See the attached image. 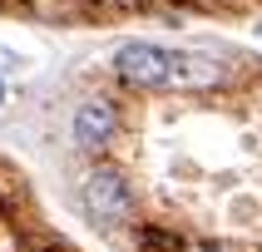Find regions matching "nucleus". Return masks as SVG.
<instances>
[{
	"label": "nucleus",
	"instance_id": "nucleus-6",
	"mask_svg": "<svg viewBox=\"0 0 262 252\" xmlns=\"http://www.w3.org/2000/svg\"><path fill=\"white\" fill-rule=\"evenodd\" d=\"M0 99H5V84H0Z\"/></svg>",
	"mask_w": 262,
	"mask_h": 252
},
{
	"label": "nucleus",
	"instance_id": "nucleus-5",
	"mask_svg": "<svg viewBox=\"0 0 262 252\" xmlns=\"http://www.w3.org/2000/svg\"><path fill=\"white\" fill-rule=\"evenodd\" d=\"M178 252H223V247H208V242H183Z\"/></svg>",
	"mask_w": 262,
	"mask_h": 252
},
{
	"label": "nucleus",
	"instance_id": "nucleus-1",
	"mask_svg": "<svg viewBox=\"0 0 262 252\" xmlns=\"http://www.w3.org/2000/svg\"><path fill=\"white\" fill-rule=\"evenodd\" d=\"M114 74L134 89H178V94H203L228 84V64L198 50H163V44L129 40L114 50Z\"/></svg>",
	"mask_w": 262,
	"mask_h": 252
},
{
	"label": "nucleus",
	"instance_id": "nucleus-3",
	"mask_svg": "<svg viewBox=\"0 0 262 252\" xmlns=\"http://www.w3.org/2000/svg\"><path fill=\"white\" fill-rule=\"evenodd\" d=\"M114 133H119V109L109 99H89L74 109V144L84 148L89 158H99L104 148L114 144Z\"/></svg>",
	"mask_w": 262,
	"mask_h": 252
},
{
	"label": "nucleus",
	"instance_id": "nucleus-4",
	"mask_svg": "<svg viewBox=\"0 0 262 252\" xmlns=\"http://www.w3.org/2000/svg\"><path fill=\"white\" fill-rule=\"evenodd\" d=\"M30 15H40V20H74V15L89 10V0H25Z\"/></svg>",
	"mask_w": 262,
	"mask_h": 252
},
{
	"label": "nucleus",
	"instance_id": "nucleus-2",
	"mask_svg": "<svg viewBox=\"0 0 262 252\" xmlns=\"http://www.w3.org/2000/svg\"><path fill=\"white\" fill-rule=\"evenodd\" d=\"M79 203H84V213L99 222V227H124V222L134 218V188H129V178L119 173L114 163H94L84 173Z\"/></svg>",
	"mask_w": 262,
	"mask_h": 252
}]
</instances>
